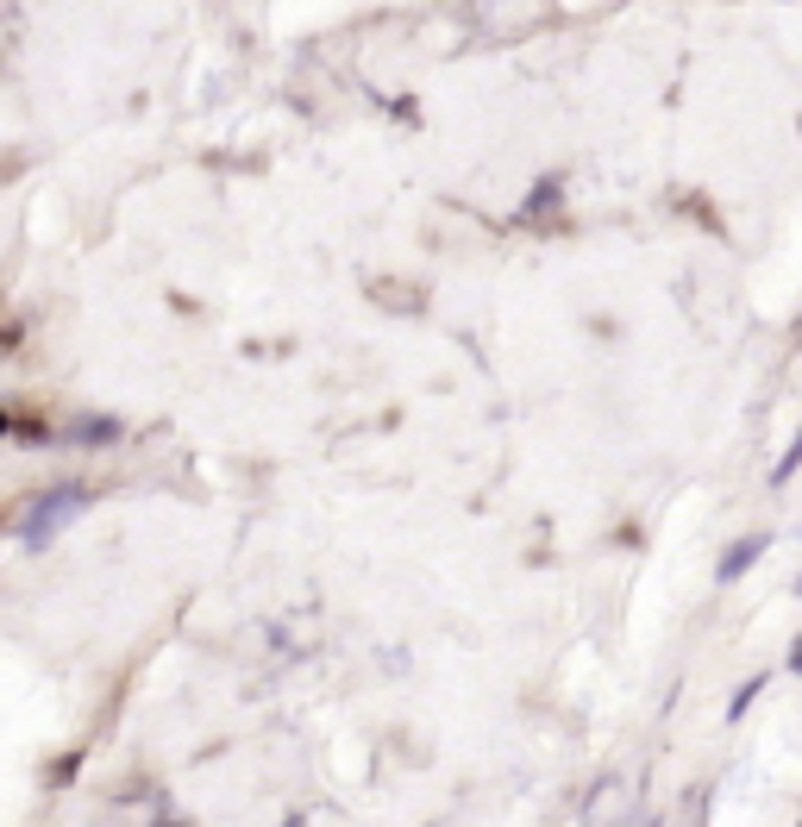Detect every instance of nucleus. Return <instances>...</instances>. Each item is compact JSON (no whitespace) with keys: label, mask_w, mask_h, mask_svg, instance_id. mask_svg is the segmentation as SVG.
<instances>
[{"label":"nucleus","mask_w":802,"mask_h":827,"mask_svg":"<svg viewBox=\"0 0 802 827\" xmlns=\"http://www.w3.org/2000/svg\"><path fill=\"white\" fill-rule=\"evenodd\" d=\"M759 690H765V677H746V683H740V690H734V702H727V721H740V715H746V708H752V702H759Z\"/></svg>","instance_id":"3"},{"label":"nucleus","mask_w":802,"mask_h":827,"mask_svg":"<svg viewBox=\"0 0 802 827\" xmlns=\"http://www.w3.org/2000/svg\"><path fill=\"white\" fill-rule=\"evenodd\" d=\"M0 433H7V414H0Z\"/></svg>","instance_id":"5"},{"label":"nucleus","mask_w":802,"mask_h":827,"mask_svg":"<svg viewBox=\"0 0 802 827\" xmlns=\"http://www.w3.org/2000/svg\"><path fill=\"white\" fill-rule=\"evenodd\" d=\"M790 677H802V633H796V646H790Z\"/></svg>","instance_id":"4"},{"label":"nucleus","mask_w":802,"mask_h":827,"mask_svg":"<svg viewBox=\"0 0 802 827\" xmlns=\"http://www.w3.org/2000/svg\"><path fill=\"white\" fill-rule=\"evenodd\" d=\"M796 589H802V577H796Z\"/></svg>","instance_id":"6"},{"label":"nucleus","mask_w":802,"mask_h":827,"mask_svg":"<svg viewBox=\"0 0 802 827\" xmlns=\"http://www.w3.org/2000/svg\"><path fill=\"white\" fill-rule=\"evenodd\" d=\"M796 470H802V433L790 439V452H784V458H777V464H771V489H784V483L796 477Z\"/></svg>","instance_id":"2"},{"label":"nucleus","mask_w":802,"mask_h":827,"mask_svg":"<svg viewBox=\"0 0 802 827\" xmlns=\"http://www.w3.org/2000/svg\"><path fill=\"white\" fill-rule=\"evenodd\" d=\"M765 552H771V533H740L734 546H727V552L715 558V577H721V583H740V577H746Z\"/></svg>","instance_id":"1"}]
</instances>
